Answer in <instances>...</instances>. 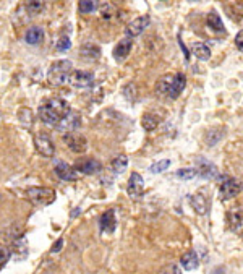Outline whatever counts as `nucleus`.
<instances>
[{"label":"nucleus","instance_id":"f257e3e1","mask_svg":"<svg viewBox=\"0 0 243 274\" xmlns=\"http://www.w3.org/2000/svg\"><path fill=\"white\" fill-rule=\"evenodd\" d=\"M37 114H39V119L44 122V124L59 125L60 122L70 114V104L62 98L47 99L39 105Z\"/></svg>","mask_w":243,"mask_h":274},{"label":"nucleus","instance_id":"f03ea898","mask_svg":"<svg viewBox=\"0 0 243 274\" xmlns=\"http://www.w3.org/2000/svg\"><path fill=\"white\" fill-rule=\"evenodd\" d=\"M71 71H73V65L70 60H55L49 68V81L55 86H62L68 81Z\"/></svg>","mask_w":243,"mask_h":274},{"label":"nucleus","instance_id":"7ed1b4c3","mask_svg":"<svg viewBox=\"0 0 243 274\" xmlns=\"http://www.w3.org/2000/svg\"><path fill=\"white\" fill-rule=\"evenodd\" d=\"M68 81H70L75 88L85 89V88L94 86L96 78H94V75L91 73V71H86V70H75V71H71Z\"/></svg>","mask_w":243,"mask_h":274},{"label":"nucleus","instance_id":"20e7f679","mask_svg":"<svg viewBox=\"0 0 243 274\" xmlns=\"http://www.w3.org/2000/svg\"><path fill=\"white\" fill-rule=\"evenodd\" d=\"M28 197H30L37 205H49L55 200V192L52 188L32 187V188L28 190Z\"/></svg>","mask_w":243,"mask_h":274},{"label":"nucleus","instance_id":"39448f33","mask_svg":"<svg viewBox=\"0 0 243 274\" xmlns=\"http://www.w3.org/2000/svg\"><path fill=\"white\" fill-rule=\"evenodd\" d=\"M219 190H220V197H222V200H230L240 193L242 185H240V182L234 177H224Z\"/></svg>","mask_w":243,"mask_h":274},{"label":"nucleus","instance_id":"423d86ee","mask_svg":"<svg viewBox=\"0 0 243 274\" xmlns=\"http://www.w3.org/2000/svg\"><path fill=\"white\" fill-rule=\"evenodd\" d=\"M34 144H36L37 153L46 156V158H52L55 153L54 143L47 133H37V135L34 137Z\"/></svg>","mask_w":243,"mask_h":274},{"label":"nucleus","instance_id":"0eeeda50","mask_svg":"<svg viewBox=\"0 0 243 274\" xmlns=\"http://www.w3.org/2000/svg\"><path fill=\"white\" fill-rule=\"evenodd\" d=\"M149 23H151V18H149L148 15L138 16V18H135L128 26H126V36H128L130 39L140 36L141 33L149 26Z\"/></svg>","mask_w":243,"mask_h":274},{"label":"nucleus","instance_id":"6e6552de","mask_svg":"<svg viewBox=\"0 0 243 274\" xmlns=\"http://www.w3.org/2000/svg\"><path fill=\"white\" fill-rule=\"evenodd\" d=\"M63 141L67 143V146L75 151V153H85L88 148V141L83 135H73V133H68V135L63 137Z\"/></svg>","mask_w":243,"mask_h":274},{"label":"nucleus","instance_id":"1a4fd4ad","mask_svg":"<svg viewBox=\"0 0 243 274\" xmlns=\"http://www.w3.org/2000/svg\"><path fill=\"white\" fill-rule=\"evenodd\" d=\"M143 190H145V180L140 174L133 172L128 178V195L131 198H138L143 195Z\"/></svg>","mask_w":243,"mask_h":274},{"label":"nucleus","instance_id":"9d476101","mask_svg":"<svg viewBox=\"0 0 243 274\" xmlns=\"http://www.w3.org/2000/svg\"><path fill=\"white\" fill-rule=\"evenodd\" d=\"M75 171H78L81 174H86V175L97 174V172L102 171V164L97 159H85L76 164Z\"/></svg>","mask_w":243,"mask_h":274},{"label":"nucleus","instance_id":"9b49d317","mask_svg":"<svg viewBox=\"0 0 243 274\" xmlns=\"http://www.w3.org/2000/svg\"><path fill=\"white\" fill-rule=\"evenodd\" d=\"M131 47H133V39H130V37L122 39L114 49V59L117 60V62L125 60L126 57H128V54L131 52Z\"/></svg>","mask_w":243,"mask_h":274},{"label":"nucleus","instance_id":"f8f14e48","mask_svg":"<svg viewBox=\"0 0 243 274\" xmlns=\"http://www.w3.org/2000/svg\"><path fill=\"white\" fill-rule=\"evenodd\" d=\"M99 227H101V231L106 234H112L115 231V227H117V219H115L114 209H109L101 216V219H99Z\"/></svg>","mask_w":243,"mask_h":274},{"label":"nucleus","instance_id":"ddd939ff","mask_svg":"<svg viewBox=\"0 0 243 274\" xmlns=\"http://www.w3.org/2000/svg\"><path fill=\"white\" fill-rule=\"evenodd\" d=\"M185 85H186V78H185L183 73H177V75H174L172 86H170L167 96H169V98H172V99L179 98L180 94H182V91H183Z\"/></svg>","mask_w":243,"mask_h":274},{"label":"nucleus","instance_id":"4468645a","mask_svg":"<svg viewBox=\"0 0 243 274\" xmlns=\"http://www.w3.org/2000/svg\"><path fill=\"white\" fill-rule=\"evenodd\" d=\"M55 174H57L62 180H76L78 178V174H76V171L73 169L71 166L65 164V162H60V164H57V167H55Z\"/></svg>","mask_w":243,"mask_h":274},{"label":"nucleus","instance_id":"2eb2a0df","mask_svg":"<svg viewBox=\"0 0 243 274\" xmlns=\"http://www.w3.org/2000/svg\"><path fill=\"white\" fill-rule=\"evenodd\" d=\"M80 54H81V57L86 59V60H97L99 57H101V49H99L96 44L86 42V44H83L81 46Z\"/></svg>","mask_w":243,"mask_h":274},{"label":"nucleus","instance_id":"dca6fc26","mask_svg":"<svg viewBox=\"0 0 243 274\" xmlns=\"http://www.w3.org/2000/svg\"><path fill=\"white\" fill-rule=\"evenodd\" d=\"M190 205H191V208L195 209L200 216L206 214V212H208V201H206V198H204V195H201V193L191 195V197H190Z\"/></svg>","mask_w":243,"mask_h":274},{"label":"nucleus","instance_id":"f3484780","mask_svg":"<svg viewBox=\"0 0 243 274\" xmlns=\"http://www.w3.org/2000/svg\"><path fill=\"white\" fill-rule=\"evenodd\" d=\"M180 265L185 268V271H193L200 266V258L195 251H186V253L180 258Z\"/></svg>","mask_w":243,"mask_h":274},{"label":"nucleus","instance_id":"a211bd4d","mask_svg":"<svg viewBox=\"0 0 243 274\" xmlns=\"http://www.w3.org/2000/svg\"><path fill=\"white\" fill-rule=\"evenodd\" d=\"M172 81H174V75L172 73H165L157 80L156 83V93L157 94H162V96H167L169 94V89L172 86Z\"/></svg>","mask_w":243,"mask_h":274},{"label":"nucleus","instance_id":"6ab92c4d","mask_svg":"<svg viewBox=\"0 0 243 274\" xmlns=\"http://www.w3.org/2000/svg\"><path fill=\"white\" fill-rule=\"evenodd\" d=\"M42 37H44L42 28H39V26H31L30 30L26 31L25 41H26L28 44H31V46H36V44H39V42L42 41Z\"/></svg>","mask_w":243,"mask_h":274},{"label":"nucleus","instance_id":"aec40b11","mask_svg":"<svg viewBox=\"0 0 243 274\" xmlns=\"http://www.w3.org/2000/svg\"><path fill=\"white\" fill-rule=\"evenodd\" d=\"M57 127H59L62 132H68V133L73 132V130H76V128L80 127V117L76 115V114H73V115L68 114L62 122H60V124H59Z\"/></svg>","mask_w":243,"mask_h":274},{"label":"nucleus","instance_id":"412c9836","mask_svg":"<svg viewBox=\"0 0 243 274\" xmlns=\"http://www.w3.org/2000/svg\"><path fill=\"white\" fill-rule=\"evenodd\" d=\"M191 54L195 55L198 60H209L211 59V49L203 42L191 44Z\"/></svg>","mask_w":243,"mask_h":274},{"label":"nucleus","instance_id":"4be33fe9","mask_svg":"<svg viewBox=\"0 0 243 274\" xmlns=\"http://www.w3.org/2000/svg\"><path fill=\"white\" fill-rule=\"evenodd\" d=\"M198 164H200V167H198V174H201L204 177H216L217 175V169L214 167L211 162L204 161V159H198Z\"/></svg>","mask_w":243,"mask_h":274},{"label":"nucleus","instance_id":"5701e85b","mask_svg":"<svg viewBox=\"0 0 243 274\" xmlns=\"http://www.w3.org/2000/svg\"><path fill=\"white\" fill-rule=\"evenodd\" d=\"M229 224H230V229L234 232L242 231V211L240 209H235V211L229 212Z\"/></svg>","mask_w":243,"mask_h":274},{"label":"nucleus","instance_id":"b1692460","mask_svg":"<svg viewBox=\"0 0 243 274\" xmlns=\"http://www.w3.org/2000/svg\"><path fill=\"white\" fill-rule=\"evenodd\" d=\"M208 26L211 28V30L217 31V33L224 31V23H222V20H220V16L216 12H211L208 15Z\"/></svg>","mask_w":243,"mask_h":274},{"label":"nucleus","instance_id":"393cba45","mask_svg":"<svg viewBox=\"0 0 243 274\" xmlns=\"http://www.w3.org/2000/svg\"><path fill=\"white\" fill-rule=\"evenodd\" d=\"M112 169L114 172H117V174H122V172H125L126 171V167H128V158H126L125 154H120L117 156L114 161H112Z\"/></svg>","mask_w":243,"mask_h":274},{"label":"nucleus","instance_id":"a878e982","mask_svg":"<svg viewBox=\"0 0 243 274\" xmlns=\"http://www.w3.org/2000/svg\"><path fill=\"white\" fill-rule=\"evenodd\" d=\"M28 251H30V248H28V243L25 239H18L13 243V253L18 256V258H25L28 255Z\"/></svg>","mask_w":243,"mask_h":274},{"label":"nucleus","instance_id":"bb28decb","mask_svg":"<svg viewBox=\"0 0 243 274\" xmlns=\"http://www.w3.org/2000/svg\"><path fill=\"white\" fill-rule=\"evenodd\" d=\"M141 124H143V127L146 128V130H154V128L159 125V117H156L154 114H145V115H143Z\"/></svg>","mask_w":243,"mask_h":274},{"label":"nucleus","instance_id":"cd10ccee","mask_svg":"<svg viewBox=\"0 0 243 274\" xmlns=\"http://www.w3.org/2000/svg\"><path fill=\"white\" fill-rule=\"evenodd\" d=\"M169 166H170V161L162 159V161L156 162V164H152L151 167H149V171H151L152 174H159V172H164L165 169H169Z\"/></svg>","mask_w":243,"mask_h":274},{"label":"nucleus","instance_id":"c85d7f7f","mask_svg":"<svg viewBox=\"0 0 243 274\" xmlns=\"http://www.w3.org/2000/svg\"><path fill=\"white\" fill-rule=\"evenodd\" d=\"M25 8L28 10V15H30V16H36L44 8V5L41 2H30Z\"/></svg>","mask_w":243,"mask_h":274},{"label":"nucleus","instance_id":"c756f323","mask_svg":"<svg viewBox=\"0 0 243 274\" xmlns=\"http://www.w3.org/2000/svg\"><path fill=\"white\" fill-rule=\"evenodd\" d=\"M94 10H96V2H92V0H83V2H80L81 13H91Z\"/></svg>","mask_w":243,"mask_h":274},{"label":"nucleus","instance_id":"7c9ffc66","mask_svg":"<svg viewBox=\"0 0 243 274\" xmlns=\"http://www.w3.org/2000/svg\"><path fill=\"white\" fill-rule=\"evenodd\" d=\"M198 174V171L196 169H180V171H177V177L179 178H185V180H190V178L193 177H196Z\"/></svg>","mask_w":243,"mask_h":274},{"label":"nucleus","instance_id":"2f4dec72","mask_svg":"<svg viewBox=\"0 0 243 274\" xmlns=\"http://www.w3.org/2000/svg\"><path fill=\"white\" fill-rule=\"evenodd\" d=\"M71 46V41H70V37L68 36H62L57 41V44H55V49L60 50V52H63V50H68Z\"/></svg>","mask_w":243,"mask_h":274},{"label":"nucleus","instance_id":"473e14b6","mask_svg":"<svg viewBox=\"0 0 243 274\" xmlns=\"http://www.w3.org/2000/svg\"><path fill=\"white\" fill-rule=\"evenodd\" d=\"M10 256H12V250L5 247V245H0V268L10 260Z\"/></svg>","mask_w":243,"mask_h":274},{"label":"nucleus","instance_id":"72a5a7b5","mask_svg":"<svg viewBox=\"0 0 243 274\" xmlns=\"http://www.w3.org/2000/svg\"><path fill=\"white\" fill-rule=\"evenodd\" d=\"M157 274H182V271L177 265H167L165 268H162Z\"/></svg>","mask_w":243,"mask_h":274},{"label":"nucleus","instance_id":"f704fd0d","mask_svg":"<svg viewBox=\"0 0 243 274\" xmlns=\"http://www.w3.org/2000/svg\"><path fill=\"white\" fill-rule=\"evenodd\" d=\"M242 39H243V33H242V31H239V34H237V37H235V44H237V47H239V50H242V49H243Z\"/></svg>","mask_w":243,"mask_h":274},{"label":"nucleus","instance_id":"c9c22d12","mask_svg":"<svg viewBox=\"0 0 243 274\" xmlns=\"http://www.w3.org/2000/svg\"><path fill=\"white\" fill-rule=\"evenodd\" d=\"M62 245H63V240L62 239H59L57 240V243H54V247H52V253H57V251H60V248H62Z\"/></svg>","mask_w":243,"mask_h":274},{"label":"nucleus","instance_id":"e433bc0d","mask_svg":"<svg viewBox=\"0 0 243 274\" xmlns=\"http://www.w3.org/2000/svg\"><path fill=\"white\" fill-rule=\"evenodd\" d=\"M216 274H222V270H217V271H216Z\"/></svg>","mask_w":243,"mask_h":274}]
</instances>
